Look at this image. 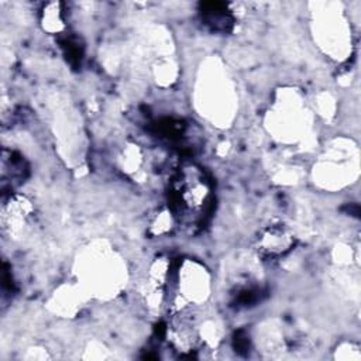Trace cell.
<instances>
[{
	"label": "cell",
	"instance_id": "1",
	"mask_svg": "<svg viewBox=\"0 0 361 361\" xmlns=\"http://www.w3.org/2000/svg\"><path fill=\"white\" fill-rule=\"evenodd\" d=\"M210 202V185L204 173L195 165H185L176 173L172 185L175 213L183 221L200 220Z\"/></svg>",
	"mask_w": 361,
	"mask_h": 361
},
{
	"label": "cell",
	"instance_id": "2",
	"mask_svg": "<svg viewBox=\"0 0 361 361\" xmlns=\"http://www.w3.org/2000/svg\"><path fill=\"white\" fill-rule=\"evenodd\" d=\"M34 217V207L24 196H10L1 206V228L10 237L25 231Z\"/></svg>",
	"mask_w": 361,
	"mask_h": 361
},
{
	"label": "cell",
	"instance_id": "3",
	"mask_svg": "<svg viewBox=\"0 0 361 361\" xmlns=\"http://www.w3.org/2000/svg\"><path fill=\"white\" fill-rule=\"evenodd\" d=\"M293 244V240L290 234L281 228V227H272L262 233V235L258 238L257 250L264 257H279L283 255L286 251L290 250Z\"/></svg>",
	"mask_w": 361,
	"mask_h": 361
}]
</instances>
